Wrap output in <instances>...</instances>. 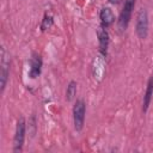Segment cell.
I'll return each instance as SVG.
<instances>
[{
	"label": "cell",
	"mask_w": 153,
	"mask_h": 153,
	"mask_svg": "<svg viewBox=\"0 0 153 153\" xmlns=\"http://www.w3.org/2000/svg\"><path fill=\"white\" fill-rule=\"evenodd\" d=\"M85 112H86V104L84 99H78L73 106V123L76 131H80L84 127Z\"/></svg>",
	"instance_id": "cell-1"
},
{
	"label": "cell",
	"mask_w": 153,
	"mask_h": 153,
	"mask_svg": "<svg viewBox=\"0 0 153 153\" xmlns=\"http://www.w3.org/2000/svg\"><path fill=\"white\" fill-rule=\"evenodd\" d=\"M25 131H26V122L23 117H20L17 121L14 137H13V152H22L24 139H25Z\"/></svg>",
	"instance_id": "cell-3"
},
{
	"label": "cell",
	"mask_w": 153,
	"mask_h": 153,
	"mask_svg": "<svg viewBox=\"0 0 153 153\" xmlns=\"http://www.w3.org/2000/svg\"><path fill=\"white\" fill-rule=\"evenodd\" d=\"M42 71V57L37 54H33L30 59V68H29V76L31 79H36Z\"/></svg>",
	"instance_id": "cell-6"
},
{
	"label": "cell",
	"mask_w": 153,
	"mask_h": 153,
	"mask_svg": "<svg viewBox=\"0 0 153 153\" xmlns=\"http://www.w3.org/2000/svg\"><path fill=\"white\" fill-rule=\"evenodd\" d=\"M97 35H98V43H99V51L103 55H106L108 51V47H109V33L106 31V27H104L103 25L98 27L97 30Z\"/></svg>",
	"instance_id": "cell-7"
},
{
	"label": "cell",
	"mask_w": 153,
	"mask_h": 153,
	"mask_svg": "<svg viewBox=\"0 0 153 153\" xmlns=\"http://www.w3.org/2000/svg\"><path fill=\"white\" fill-rule=\"evenodd\" d=\"M53 23H54L53 17L49 16V14H45L44 18L42 19V23H41V30H42V31H45L47 29H49V27L53 25Z\"/></svg>",
	"instance_id": "cell-11"
},
{
	"label": "cell",
	"mask_w": 153,
	"mask_h": 153,
	"mask_svg": "<svg viewBox=\"0 0 153 153\" xmlns=\"http://www.w3.org/2000/svg\"><path fill=\"white\" fill-rule=\"evenodd\" d=\"M135 31L141 39H145L148 35V14L146 8H140L136 13Z\"/></svg>",
	"instance_id": "cell-2"
},
{
	"label": "cell",
	"mask_w": 153,
	"mask_h": 153,
	"mask_svg": "<svg viewBox=\"0 0 153 153\" xmlns=\"http://www.w3.org/2000/svg\"><path fill=\"white\" fill-rule=\"evenodd\" d=\"M10 75V57L5 50V48H1V62H0V91L1 93L5 91L7 80Z\"/></svg>",
	"instance_id": "cell-4"
},
{
	"label": "cell",
	"mask_w": 153,
	"mask_h": 153,
	"mask_svg": "<svg viewBox=\"0 0 153 153\" xmlns=\"http://www.w3.org/2000/svg\"><path fill=\"white\" fill-rule=\"evenodd\" d=\"M134 6H135V0H124V5H123V8H122V11L120 13V18H118V29L120 30L123 31L128 27Z\"/></svg>",
	"instance_id": "cell-5"
},
{
	"label": "cell",
	"mask_w": 153,
	"mask_h": 153,
	"mask_svg": "<svg viewBox=\"0 0 153 153\" xmlns=\"http://www.w3.org/2000/svg\"><path fill=\"white\" fill-rule=\"evenodd\" d=\"M99 18H100L102 25H103L104 27L110 26V25L115 22V14H114L112 10H111V8H109V7H103V8L100 10Z\"/></svg>",
	"instance_id": "cell-9"
},
{
	"label": "cell",
	"mask_w": 153,
	"mask_h": 153,
	"mask_svg": "<svg viewBox=\"0 0 153 153\" xmlns=\"http://www.w3.org/2000/svg\"><path fill=\"white\" fill-rule=\"evenodd\" d=\"M152 97H153V75H151L148 81H147L146 92H145L143 102H142V111L143 112H147L149 104H151V100H152Z\"/></svg>",
	"instance_id": "cell-8"
},
{
	"label": "cell",
	"mask_w": 153,
	"mask_h": 153,
	"mask_svg": "<svg viewBox=\"0 0 153 153\" xmlns=\"http://www.w3.org/2000/svg\"><path fill=\"white\" fill-rule=\"evenodd\" d=\"M75 94H76V82L72 80V81H69V84L67 86V90H66V99L68 102H71V100L74 99Z\"/></svg>",
	"instance_id": "cell-10"
}]
</instances>
